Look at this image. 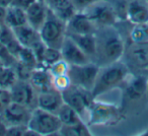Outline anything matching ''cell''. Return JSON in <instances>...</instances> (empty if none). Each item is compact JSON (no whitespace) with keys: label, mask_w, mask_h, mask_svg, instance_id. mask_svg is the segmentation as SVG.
I'll list each match as a JSON object with an SVG mask.
<instances>
[{"label":"cell","mask_w":148,"mask_h":136,"mask_svg":"<svg viewBox=\"0 0 148 136\" xmlns=\"http://www.w3.org/2000/svg\"><path fill=\"white\" fill-rule=\"evenodd\" d=\"M61 93L64 103L73 108L80 115L83 121L85 116L89 118L90 108L93 105V100H95L90 91L71 84Z\"/></svg>","instance_id":"cell-5"},{"label":"cell","mask_w":148,"mask_h":136,"mask_svg":"<svg viewBox=\"0 0 148 136\" xmlns=\"http://www.w3.org/2000/svg\"><path fill=\"white\" fill-rule=\"evenodd\" d=\"M70 65L65 61L64 59H60L54 64H52L50 67H48V71L52 76H57V75L62 74H67L68 70H69Z\"/></svg>","instance_id":"cell-31"},{"label":"cell","mask_w":148,"mask_h":136,"mask_svg":"<svg viewBox=\"0 0 148 136\" xmlns=\"http://www.w3.org/2000/svg\"><path fill=\"white\" fill-rule=\"evenodd\" d=\"M27 127L37 132L40 136L54 135L59 134L62 123L57 114L45 111L37 107L32 111Z\"/></svg>","instance_id":"cell-3"},{"label":"cell","mask_w":148,"mask_h":136,"mask_svg":"<svg viewBox=\"0 0 148 136\" xmlns=\"http://www.w3.org/2000/svg\"><path fill=\"white\" fill-rule=\"evenodd\" d=\"M99 69L101 67L97 64L90 61L81 65H70L68 75L73 85H76L91 93L97 81Z\"/></svg>","instance_id":"cell-6"},{"label":"cell","mask_w":148,"mask_h":136,"mask_svg":"<svg viewBox=\"0 0 148 136\" xmlns=\"http://www.w3.org/2000/svg\"><path fill=\"white\" fill-rule=\"evenodd\" d=\"M64 104L62 93L54 87L38 93L37 107L51 113H57L59 108Z\"/></svg>","instance_id":"cell-13"},{"label":"cell","mask_w":148,"mask_h":136,"mask_svg":"<svg viewBox=\"0 0 148 136\" xmlns=\"http://www.w3.org/2000/svg\"><path fill=\"white\" fill-rule=\"evenodd\" d=\"M46 2V4H50L51 2H53V1H55V0H44Z\"/></svg>","instance_id":"cell-41"},{"label":"cell","mask_w":148,"mask_h":136,"mask_svg":"<svg viewBox=\"0 0 148 136\" xmlns=\"http://www.w3.org/2000/svg\"><path fill=\"white\" fill-rule=\"evenodd\" d=\"M6 130L7 125L4 120H3L2 115L0 114V136H6Z\"/></svg>","instance_id":"cell-37"},{"label":"cell","mask_w":148,"mask_h":136,"mask_svg":"<svg viewBox=\"0 0 148 136\" xmlns=\"http://www.w3.org/2000/svg\"><path fill=\"white\" fill-rule=\"evenodd\" d=\"M12 102L21 104L31 109L37 108L38 91L29 80H18L10 89Z\"/></svg>","instance_id":"cell-8"},{"label":"cell","mask_w":148,"mask_h":136,"mask_svg":"<svg viewBox=\"0 0 148 136\" xmlns=\"http://www.w3.org/2000/svg\"><path fill=\"white\" fill-rule=\"evenodd\" d=\"M16 61L21 62V63H25L27 64L29 66H33V67L37 68L38 66V61L36 59V56L34 54L33 50L31 48H27V47H23L21 49V53H19L18 57H17Z\"/></svg>","instance_id":"cell-28"},{"label":"cell","mask_w":148,"mask_h":136,"mask_svg":"<svg viewBox=\"0 0 148 136\" xmlns=\"http://www.w3.org/2000/svg\"><path fill=\"white\" fill-rule=\"evenodd\" d=\"M71 84L72 83L68 73L67 74L57 75V76H52V87L57 91H59L60 93L67 89Z\"/></svg>","instance_id":"cell-30"},{"label":"cell","mask_w":148,"mask_h":136,"mask_svg":"<svg viewBox=\"0 0 148 136\" xmlns=\"http://www.w3.org/2000/svg\"><path fill=\"white\" fill-rule=\"evenodd\" d=\"M83 12L92 21L97 29L114 27L119 21V15L116 8L107 0H101L93 3Z\"/></svg>","instance_id":"cell-7"},{"label":"cell","mask_w":148,"mask_h":136,"mask_svg":"<svg viewBox=\"0 0 148 136\" xmlns=\"http://www.w3.org/2000/svg\"><path fill=\"white\" fill-rule=\"evenodd\" d=\"M148 80L144 76H134L128 81L125 89L126 97L130 101H139L146 95Z\"/></svg>","instance_id":"cell-16"},{"label":"cell","mask_w":148,"mask_h":136,"mask_svg":"<svg viewBox=\"0 0 148 136\" xmlns=\"http://www.w3.org/2000/svg\"><path fill=\"white\" fill-rule=\"evenodd\" d=\"M1 31H2V25H0V35H1Z\"/></svg>","instance_id":"cell-43"},{"label":"cell","mask_w":148,"mask_h":136,"mask_svg":"<svg viewBox=\"0 0 148 136\" xmlns=\"http://www.w3.org/2000/svg\"><path fill=\"white\" fill-rule=\"evenodd\" d=\"M59 135L62 136H90L91 132L84 121H80L73 125H63L60 129Z\"/></svg>","instance_id":"cell-24"},{"label":"cell","mask_w":148,"mask_h":136,"mask_svg":"<svg viewBox=\"0 0 148 136\" xmlns=\"http://www.w3.org/2000/svg\"><path fill=\"white\" fill-rule=\"evenodd\" d=\"M119 111L116 107L107 104H97L91 106L89 122L95 125H109L119 121Z\"/></svg>","instance_id":"cell-10"},{"label":"cell","mask_w":148,"mask_h":136,"mask_svg":"<svg viewBox=\"0 0 148 136\" xmlns=\"http://www.w3.org/2000/svg\"><path fill=\"white\" fill-rule=\"evenodd\" d=\"M5 16H6V7L0 5V25H5Z\"/></svg>","instance_id":"cell-38"},{"label":"cell","mask_w":148,"mask_h":136,"mask_svg":"<svg viewBox=\"0 0 148 136\" xmlns=\"http://www.w3.org/2000/svg\"><path fill=\"white\" fill-rule=\"evenodd\" d=\"M27 125H10L7 126L6 136H25Z\"/></svg>","instance_id":"cell-34"},{"label":"cell","mask_w":148,"mask_h":136,"mask_svg":"<svg viewBox=\"0 0 148 136\" xmlns=\"http://www.w3.org/2000/svg\"><path fill=\"white\" fill-rule=\"evenodd\" d=\"M12 30L15 35V38H16L17 41L23 47L31 48L34 44L41 40L39 31L32 27L29 23H25V25H21V27H14Z\"/></svg>","instance_id":"cell-19"},{"label":"cell","mask_w":148,"mask_h":136,"mask_svg":"<svg viewBox=\"0 0 148 136\" xmlns=\"http://www.w3.org/2000/svg\"><path fill=\"white\" fill-rule=\"evenodd\" d=\"M29 81L37 89L38 93L47 91V89L53 87H52V75L50 74L47 68L40 67V66L34 70Z\"/></svg>","instance_id":"cell-21"},{"label":"cell","mask_w":148,"mask_h":136,"mask_svg":"<svg viewBox=\"0 0 148 136\" xmlns=\"http://www.w3.org/2000/svg\"><path fill=\"white\" fill-rule=\"evenodd\" d=\"M39 33L41 40L47 47L60 50L62 43L66 37V34H67L66 23L56 17L49 9L47 19L39 31Z\"/></svg>","instance_id":"cell-4"},{"label":"cell","mask_w":148,"mask_h":136,"mask_svg":"<svg viewBox=\"0 0 148 136\" xmlns=\"http://www.w3.org/2000/svg\"><path fill=\"white\" fill-rule=\"evenodd\" d=\"M36 0H12L11 4L14 5V6H17L19 8H23L25 10H27Z\"/></svg>","instance_id":"cell-36"},{"label":"cell","mask_w":148,"mask_h":136,"mask_svg":"<svg viewBox=\"0 0 148 136\" xmlns=\"http://www.w3.org/2000/svg\"><path fill=\"white\" fill-rule=\"evenodd\" d=\"M73 4L74 8L76 9L77 12H83L85 9L88 8L93 3L101 1V0H70Z\"/></svg>","instance_id":"cell-35"},{"label":"cell","mask_w":148,"mask_h":136,"mask_svg":"<svg viewBox=\"0 0 148 136\" xmlns=\"http://www.w3.org/2000/svg\"><path fill=\"white\" fill-rule=\"evenodd\" d=\"M35 69L36 68L33 67V66H29L27 64L21 63V62L18 61H16L14 66V70L16 72L17 78L21 79V80H29Z\"/></svg>","instance_id":"cell-29"},{"label":"cell","mask_w":148,"mask_h":136,"mask_svg":"<svg viewBox=\"0 0 148 136\" xmlns=\"http://www.w3.org/2000/svg\"><path fill=\"white\" fill-rule=\"evenodd\" d=\"M128 75L129 70L127 66L120 63L119 61L105 65V67L99 69L95 84L91 91V95L95 99L103 95L125 81Z\"/></svg>","instance_id":"cell-2"},{"label":"cell","mask_w":148,"mask_h":136,"mask_svg":"<svg viewBox=\"0 0 148 136\" xmlns=\"http://www.w3.org/2000/svg\"><path fill=\"white\" fill-rule=\"evenodd\" d=\"M33 109L21 104L11 102L2 112V118L7 126L27 125Z\"/></svg>","instance_id":"cell-11"},{"label":"cell","mask_w":148,"mask_h":136,"mask_svg":"<svg viewBox=\"0 0 148 136\" xmlns=\"http://www.w3.org/2000/svg\"><path fill=\"white\" fill-rule=\"evenodd\" d=\"M47 5L52 13L65 23L77 12L70 0H55Z\"/></svg>","instance_id":"cell-18"},{"label":"cell","mask_w":148,"mask_h":136,"mask_svg":"<svg viewBox=\"0 0 148 136\" xmlns=\"http://www.w3.org/2000/svg\"><path fill=\"white\" fill-rule=\"evenodd\" d=\"M27 23V13L23 8L10 4L6 7V16H5V25L11 29L21 27Z\"/></svg>","instance_id":"cell-22"},{"label":"cell","mask_w":148,"mask_h":136,"mask_svg":"<svg viewBox=\"0 0 148 136\" xmlns=\"http://www.w3.org/2000/svg\"><path fill=\"white\" fill-rule=\"evenodd\" d=\"M5 66H6V65H5V64L3 63V62L1 61V60H0V71L2 70V69H3V68L5 67Z\"/></svg>","instance_id":"cell-40"},{"label":"cell","mask_w":148,"mask_h":136,"mask_svg":"<svg viewBox=\"0 0 148 136\" xmlns=\"http://www.w3.org/2000/svg\"><path fill=\"white\" fill-rule=\"evenodd\" d=\"M125 15L132 25L148 23V0H128Z\"/></svg>","instance_id":"cell-12"},{"label":"cell","mask_w":148,"mask_h":136,"mask_svg":"<svg viewBox=\"0 0 148 136\" xmlns=\"http://www.w3.org/2000/svg\"><path fill=\"white\" fill-rule=\"evenodd\" d=\"M60 52L62 59L65 60L69 65H81L91 61L90 57L87 56L67 34L60 48Z\"/></svg>","instance_id":"cell-9"},{"label":"cell","mask_w":148,"mask_h":136,"mask_svg":"<svg viewBox=\"0 0 148 136\" xmlns=\"http://www.w3.org/2000/svg\"><path fill=\"white\" fill-rule=\"evenodd\" d=\"M103 33L101 37H97V53L103 59L105 65L120 61L125 53V45L120 34L113 27H101ZM97 36V35H95Z\"/></svg>","instance_id":"cell-1"},{"label":"cell","mask_w":148,"mask_h":136,"mask_svg":"<svg viewBox=\"0 0 148 136\" xmlns=\"http://www.w3.org/2000/svg\"><path fill=\"white\" fill-rule=\"evenodd\" d=\"M60 59H62V56H61V52H60L59 49L46 47V50H45V52H44L43 59H42L40 67L48 68V67H50L52 64H54L55 62H57L58 60H60Z\"/></svg>","instance_id":"cell-27"},{"label":"cell","mask_w":148,"mask_h":136,"mask_svg":"<svg viewBox=\"0 0 148 136\" xmlns=\"http://www.w3.org/2000/svg\"><path fill=\"white\" fill-rule=\"evenodd\" d=\"M11 2H12V0H0V5H1V6L7 7L11 4Z\"/></svg>","instance_id":"cell-39"},{"label":"cell","mask_w":148,"mask_h":136,"mask_svg":"<svg viewBox=\"0 0 148 136\" xmlns=\"http://www.w3.org/2000/svg\"><path fill=\"white\" fill-rule=\"evenodd\" d=\"M131 43H148V23L134 25L130 33Z\"/></svg>","instance_id":"cell-26"},{"label":"cell","mask_w":148,"mask_h":136,"mask_svg":"<svg viewBox=\"0 0 148 136\" xmlns=\"http://www.w3.org/2000/svg\"><path fill=\"white\" fill-rule=\"evenodd\" d=\"M146 97L148 98V82H147V93H146Z\"/></svg>","instance_id":"cell-42"},{"label":"cell","mask_w":148,"mask_h":136,"mask_svg":"<svg viewBox=\"0 0 148 136\" xmlns=\"http://www.w3.org/2000/svg\"><path fill=\"white\" fill-rule=\"evenodd\" d=\"M80 49L89 57L97 53V41L95 34H67Z\"/></svg>","instance_id":"cell-17"},{"label":"cell","mask_w":148,"mask_h":136,"mask_svg":"<svg viewBox=\"0 0 148 136\" xmlns=\"http://www.w3.org/2000/svg\"><path fill=\"white\" fill-rule=\"evenodd\" d=\"M0 60L6 66H12L15 65V63H16V59L9 53L6 46L1 42H0Z\"/></svg>","instance_id":"cell-32"},{"label":"cell","mask_w":148,"mask_h":136,"mask_svg":"<svg viewBox=\"0 0 148 136\" xmlns=\"http://www.w3.org/2000/svg\"><path fill=\"white\" fill-rule=\"evenodd\" d=\"M12 102L11 93L9 89H0V114L6 109V107Z\"/></svg>","instance_id":"cell-33"},{"label":"cell","mask_w":148,"mask_h":136,"mask_svg":"<svg viewBox=\"0 0 148 136\" xmlns=\"http://www.w3.org/2000/svg\"><path fill=\"white\" fill-rule=\"evenodd\" d=\"M67 34H95L97 27L84 12H76L66 23Z\"/></svg>","instance_id":"cell-15"},{"label":"cell","mask_w":148,"mask_h":136,"mask_svg":"<svg viewBox=\"0 0 148 136\" xmlns=\"http://www.w3.org/2000/svg\"><path fill=\"white\" fill-rule=\"evenodd\" d=\"M56 114L59 117L60 121L62 123V126L73 125V124H76L80 121H83L82 118L80 117V115L73 108L70 107L69 105H67L65 103L59 108V110H58Z\"/></svg>","instance_id":"cell-23"},{"label":"cell","mask_w":148,"mask_h":136,"mask_svg":"<svg viewBox=\"0 0 148 136\" xmlns=\"http://www.w3.org/2000/svg\"><path fill=\"white\" fill-rule=\"evenodd\" d=\"M18 80L14 67L12 66H5L0 71V89H9L14 85V83Z\"/></svg>","instance_id":"cell-25"},{"label":"cell","mask_w":148,"mask_h":136,"mask_svg":"<svg viewBox=\"0 0 148 136\" xmlns=\"http://www.w3.org/2000/svg\"><path fill=\"white\" fill-rule=\"evenodd\" d=\"M128 56L134 65L141 68L148 67V43H131L128 49Z\"/></svg>","instance_id":"cell-20"},{"label":"cell","mask_w":148,"mask_h":136,"mask_svg":"<svg viewBox=\"0 0 148 136\" xmlns=\"http://www.w3.org/2000/svg\"><path fill=\"white\" fill-rule=\"evenodd\" d=\"M144 134H145V135H148V130H147V131H146V132H145V133H144Z\"/></svg>","instance_id":"cell-44"},{"label":"cell","mask_w":148,"mask_h":136,"mask_svg":"<svg viewBox=\"0 0 148 136\" xmlns=\"http://www.w3.org/2000/svg\"><path fill=\"white\" fill-rule=\"evenodd\" d=\"M49 12V7L44 0H36L35 2L25 10L27 21L32 27L40 31L45 23Z\"/></svg>","instance_id":"cell-14"}]
</instances>
